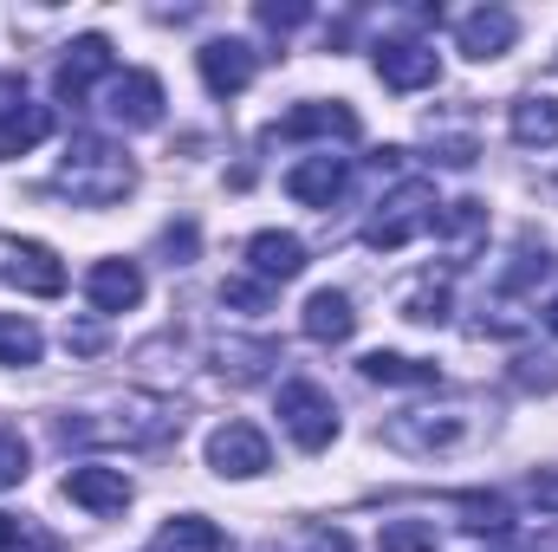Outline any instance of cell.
<instances>
[{
  "label": "cell",
  "mask_w": 558,
  "mask_h": 552,
  "mask_svg": "<svg viewBox=\"0 0 558 552\" xmlns=\"http://www.w3.org/2000/svg\"><path fill=\"white\" fill-rule=\"evenodd\" d=\"M20 481H26V442L0 429V494H7V488H20Z\"/></svg>",
  "instance_id": "f1b7e54d"
},
{
  "label": "cell",
  "mask_w": 558,
  "mask_h": 552,
  "mask_svg": "<svg viewBox=\"0 0 558 552\" xmlns=\"http://www.w3.org/2000/svg\"><path fill=\"white\" fill-rule=\"evenodd\" d=\"M85 299L98 312H131V305H143V267L137 261H92Z\"/></svg>",
  "instance_id": "e0dca14e"
},
{
  "label": "cell",
  "mask_w": 558,
  "mask_h": 552,
  "mask_svg": "<svg viewBox=\"0 0 558 552\" xmlns=\"http://www.w3.org/2000/svg\"><path fill=\"white\" fill-rule=\"evenodd\" d=\"M344 182H351V156H331V149L299 156V163L286 169V195L305 202V208H331V202L344 195Z\"/></svg>",
  "instance_id": "7c38bea8"
},
{
  "label": "cell",
  "mask_w": 558,
  "mask_h": 552,
  "mask_svg": "<svg viewBox=\"0 0 558 552\" xmlns=\"http://www.w3.org/2000/svg\"><path fill=\"white\" fill-rule=\"evenodd\" d=\"M279 429H286L305 455H318V448L338 442V410H331V397H325L318 384L292 377V384H279Z\"/></svg>",
  "instance_id": "5b68a950"
},
{
  "label": "cell",
  "mask_w": 558,
  "mask_h": 552,
  "mask_svg": "<svg viewBox=\"0 0 558 552\" xmlns=\"http://www.w3.org/2000/svg\"><path fill=\"white\" fill-rule=\"evenodd\" d=\"M546 325H553V338H558V299H553V305H546Z\"/></svg>",
  "instance_id": "e575fe53"
},
{
  "label": "cell",
  "mask_w": 558,
  "mask_h": 552,
  "mask_svg": "<svg viewBox=\"0 0 558 552\" xmlns=\"http://www.w3.org/2000/svg\"><path fill=\"white\" fill-rule=\"evenodd\" d=\"M526 501H533L539 514H558V468H539V475L526 481Z\"/></svg>",
  "instance_id": "1f68e13d"
},
{
  "label": "cell",
  "mask_w": 558,
  "mask_h": 552,
  "mask_svg": "<svg viewBox=\"0 0 558 552\" xmlns=\"http://www.w3.org/2000/svg\"><path fill=\"white\" fill-rule=\"evenodd\" d=\"M377 79L390 92H422V85L441 79V52L428 39H384L377 46Z\"/></svg>",
  "instance_id": "4fadbf2b"
},
{
  "label": "cell",
  "mask_w": 558,
  "mask_h": 552,
  "mask_svg": "<svg viewBox=\"0 0 558 552\" xmlns=\"http://www.w3.org/2000/svg\"><path fill=\"white\" fill-rule=\"evenodd\" d=\"M274 137H279V143H305V137H318L325 149H331V137H338V143L357 137V111H351L344 98H331V105H325V98H312V105H292V111L279 118Z\"/></svg>",
  "instance_id": "9c48e42d"
},
{
  "label": "cell",
  "mask_w": 558,
  "mask_h": 552,
  "mask_svg": "<svg viewBox=\"0 0 558 552\" xmlns=\"http://www.w3.org/2000/svg\"><path fill=\"white\" fill-rule=\"evenodd\" d=\"M454 514H461L468 533H487V540H507L513 533V501L507 494H461Z\"/></svg>",
  "instance_id": "44dd1931"
},
{
  "label": "cell",
  "mask_w": 558,
  "mask_h": 552,
  "mask_svg": "<svg viewBox=\"0 0 558 552\" xmlns=\"http://www.w3.org/2000/svg\"><path fill=\"white\" fill-rule=\"evenodd\" d=\"M267 364H274V345H241V338H221L215 345V371L234 377V384H254Z\"/></svg>",
  "instance_id": "cb8c5ba5"
},
{
  "label": "cell",
  "mask_w": 558,
  "mask_h": 552,
  "mask_svg": "<svg viewBox=\"0 0 558 552\" xmlns=\"http://www.w3.org/2000/svg\"><path fill=\"white\" fill-rule=\"evenodd\" d=\"M46 137H52V111H46V105H26V111L0 131V156H26L33 143H46Z\"/></svg>",
  "instance_id": "d4e9b609"
},
{
  "label": "cell",
  "mask_w": 558,
  "mask_h": 552,
  "mask_svg": "<svg viewBox=\"0 0 558 552\" xmlns=\"http://www.w3.org/2000/svg\"><path fill=\"white\" fill-rule=\"evenodd\" d=\"M208 468H215L221 481H254V475L274 468V448H267V435H260L254 422H221V429L208 435Z\"/></svg>",
  "instance_id": "52a82bcc"
},
{
  "label": "cell",
  "mask_w": 558,
  "mask_h": 552,
  "mask_svg": "<svg viewBox=\"0 0 558 552\" xmlns=\"http://www.w3.org/2000/svg\"><path fill=\"white\" fill-rule=\"evenodd\" d=\"M305 552H351V540L331 533V527H318V533H305Z\"/></svg>",
  "instance_id": "d6a6232c"
},
{
  "label": "cell",
  "mask_w": 558,
  "mask_h": 552,
  "mask_svg": "<svg viewBox=\"0 0 558 552\" xmlns=\"http://www.w3.org/2000/svg\"><path fill=\"white\" fill-rule=\"evenodd\" d=\"M403 319L441 325V319H448V279H416V286L403 292Z\"/></svg>",
  "instance_id": "4316f807"
},
{
  "label": "cell",
  "mask_w": 558,
  "mask_h": 552,
  "mask_svg": "<svg viewBox=\"0 0 558 552\" xmlns=\"http://www.w3.org/2000/svg\"><path fill=\"white\" fill-rule=\"evenodd\" d=\"M182 429V410L156 391H98L59 416L65 448H156Z\"/></svg>",
  "instance_id": "6da1fadb"
},
{
  "label": "cell",
  "mask_w": 558,
  "mask_h": 552,
  "mask_svg": "<svg viewBox=\"0 0 558 552\" xmlns=\"http://www.w3.org/2000/svg\"><path fill=\"white\" fill-rule=\"evenodd\" d=\"M0 279L13 292H26V299H59L65 292V267H59V254L46 241H13L7 261H0Z\"/></svg>",
  "instance_id": "30bf717a"
},
{
  "label": "cell",
  "mask_w": 558,
  "mask_h": 552,
  "mask_svg": "<svg viewBox=\"0 0 558 552\" xmlns=\"http://www.w3.org/2000/svg\"><path fill=\"white\" fill-rule=\"evenodd\" d=\"M494 435V404L481 397H435L416 410H397L384 422V448L410 455V461H441V455H468Z\"/></svg>",
  "instance_id": "7a4b0ae2"
},
{
  "label": "cell",
  "mask_w": 558,
  "mask_h": 552,
  "mask_svg": "<svg viewBox=\"0 0 558 552\" xmlns=\"http://www.w3.org/2000/svg\"><path fill=\"white\" fill-rule=\"evenodd\" d=\"M435 221H441V202H435V189L410 176V182H397L384 202H377V215L364 221V248H377V254H397V248H410L416 235H435Z\"/></svg>",
  "instance_id": "277c9868"
},
{
  "label": "cell",
  "mask_w": 558,
  "mask_h": 552,
  "mask_svg": "<svg viewBox=\"0 0 558 552\" xmlns=\"http://www.w3.org/2000/svg\"><path fill=\"white\" fill-rule=\"evenodd\" d=\"M98 105H105L111 124H124V131H149V124H162V79L143 72V65L111 72L105 92H98Z\"/></svg>",
  "instance_id": "8992f818"
},
{
  "label": "cell",
  "mask_w": 558,
  "mask_h": 552,
  "mask_svg": "<svg viewBox=\"0 0 558 552\" xmlns=\"http://www.w3.org/2000/svg\"><path fill=\"white\" fill-rule=\"evenodd\" d=\"M507 131H513V143H526V149H553L558 143V92L520 98L513 118H507Z\"/></svg>",
  "instance_id": "d6986e66"
},
{
  "label": "cell",
  "mask_w": 558,
  "mask_h": 552,
  "mask_svg": "<svg viewBox=\"0 0 558 552\" xmlns=\"http://www.w3.org/2000/svg\"><path fill=\"white\" fill-rule=\"evenodd\" d=\"M52 189L72 195L78 208H118V202L137 189V156H131L124 143L85 131V137L65 143V156H59V169H52Z\"/></svg>",
  "instance_id": "3957f363"
},
{
  "label": "cell",
  "mask_w": 558,
  "mask_h": 552,
  "mask_svg": "<svg viewBox=\"0 0 558 552\" xmlns=\"http://www.w3.org/2000/svg\"><path fill=\"white\" fill-rule=\"evenodd\" d=\"M39 351H46V332L26 312H0V364L26 371V364H39Z\"/></svg>",
  "instance_id": "7402d4cb"
},
{
  "label": "cell",
  "mask_w": 558,
  "mask_h": 552,
  "mask_svg": "<svg viewBox=\"0 0 558 552\" xmlns=\"http://www.w3.org/2000/svg\"><path fill=\"white\" fill-rule=\"evenodd\" d=\"M254 13H260V26H274V33H286V26H305V20H312V7H299V0H292V7H274V0H260Z\"/></svg>",
  "instance_id": "4dcf8cb0"
},
{
  "label": "cell",
  "mask_w": 558,
  "mask_h": 552,
  "mask_svg": "<svg viewBox=\"0 0 558 552\" xmlns=\"http://www.w3.org/2000/svg\"><path fill=\"white\" fill-rule=\"evenodd\" d=\"M435 547H441L435 520H384V533H377V552H435Z\"/></svg>",
  "instance_id": "484cf974"
},
{
  "label": "cell",
  "mask_w": 558,
  "mask_h": 552,
  "mask_svg": "<svg viewBox=\"0 0 558 552\" xmlns=\"http://www.w3.org/2000/svg\"><path fill=\"white\" fill-rule=\"evenodd\" d=\"M26 105H33V98H26V79H20V72H0V131H7Z\"/></svg>",
  "instance_id": "f546056e"
},
{
  "label": "cell",
  "mask_w": 558,
  "mask_h": 552,
  "mask_svg": "<svg viewBox=\"0 0 558 552\" xmlns=\"http://www.w3.org/2000/svg\"><path fill=\"white\" fill-rule=\"evenodd\" d=\"M247 274L279 286V279H299L305 274V241L299 235H286V228H260L254 241H247Z\"/></svg>",
  "instance_id": "9a60e30c"
},
{
  "label": "cell",
  "mask_w": 558,
  "mask_h": 552,
  "mask_svg": "<svg viewBox=\"0 0 558 552\" xmlns=\"http://www.w3.org/2000/svg\"><path fill=\"white\" fill-rule=\"evenodd\" d=\"M98 79H111V39L105 33H78L65 46L59 72H52V92H59V105H85Z\"/></svg>",
  "instance_id": "ba28073f"
},
{
  "label": "cell",
  "mask_w": 558,
  "mask_h": 552,
  "mask_svg": "<svg viewBox=\"0 0 558 552\" xmlns=\"http://www.w3.org/2000/svg\"><path fill=\"white\" fill-rule=\"evenodd\" d=\"M454 39H461V52L468 59H500V52H513V39H520V20L507 13V7H481V13H468L461 26H454Z\"/></svg>",
  "instance_id": "2e32d148"
},
{
  "label": "cell",
  "mask_w": 558,
  "mask_h": 552,
  "mask_svg": "<svg viewBox=\"0 0 558 552\" xmlns=\"http://www.w3.org/2000/svg\"><path fill=\"white\" fill-rule=\"evenodd\" d=\"M195 65H202V85H208L215 98H234V92H247V85H254L260 52H254L247 39H208V46L195 52Z\"/></svg>",
  "instance_id": "8fae6325"
},
{
  "label": "cell",
  "mask_w": 558,
  "mask_h": 552,
  "mask_svg": "<svg viewBox=\"0 0 558 552\" xmlns=\"http://www.w3.org/2000/svg\"><path fill=\"white\" fill-rule=\"evenodd\" d=\"M299 325H305V338H318V345H344V338L357 332V305H351V292H338V286H318V292L305 299Z\"/></svg>",
  "instance_id": "ac0fdd59"
},
{
  "label": "cell",
  "mask_w": 558,
  "mask_h": 552,
  "mask_svg": "<svg viewBox=\"0 0 558 552\" xmlns=\"http://www.w3.org/2000/svg\"><path fill=\"white\" fill-rule=\"evenodd\" d=\"M7 547H20V520H13V514H0V552Z\"/></svg>",
  "instance_id": "836d02e7"
},
{
  "label": "cell",
  "mask_w": 558,
  "mask_h": 552,
  "mask_svg": "<svg viewBox=\"0 0 558 552\" xmlns=\"http://www.w3.org/2000/svg\"><path fill=\"white\" fill-rule=\"evenodd\" d=\"M65 501H78L85 514H124V507L137 501V488H131L124 468H98V461H85V468L65 475Z\"/></svg>",
  "instance_id": "5bb4252c"
},
{
  "label": "cell",
  "mask_w": 558,
  "mask_h": 552,
  "mask_svg": "<svg viewBox=\"0 0 558 552\" xmlns=\"http://www.w3.org/2000/svg\"><path fill=\"white\" fill-rule=\"evenodd\" d=\"M156 552H228V533L202 514H175L162 533H156Z\"/></svg>",
  "instance_id": "ffe728a7"
},
{
  "label": "cell",
  "mask_w": 558,
  "mask_h": 552,
  "mask_svg": "<svg viewBox=\"0 0 558 552\" xmlns=\"http://www.w3.org/2000/svg\"><path fill=\"white\" fill-rule=\"evenodd\" d=\"M357 371H364V384H435V364L428 358H403V351H371Z\"/></svg>",
  "instance_id": "603a6c76"
},
{
  "label": "cell",
  "mask_w": 558,
  "mask_h": 552,
  "mask_svg": "<svg viewBox=\"0 0 558 552\" xmlns=\"http://www.w3.org/2000/svg\"><path fill=\"white\" fill-rule=\"evenodd\" d=\"M221 305H234V312H267V305H274V286H267V279H221Z\"/></svg>",
  "instance_id": "83f0119b"
}]
</instances>
